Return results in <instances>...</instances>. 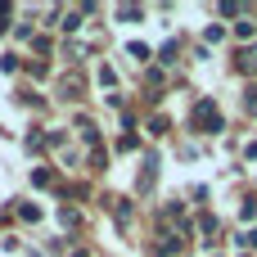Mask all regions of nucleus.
<instances>
[{"instance_id": "f03ea898", "label": "nucleus", "mask_w": 257, "mask_h": 257, "mask_svg": "<svg viewBox=\"0 0 257 257\" xmlns=\"http://www.w3.org/2000/svg\"><path fill=\"white\" fill-rule=\"evenodd\" d=\"M59 90H63V99H77V95L86 90V81H81V77L72 72V77H63V81H59Z\"/></svg>"}, {"instance_id": "20e7f679", "label": "nucleus", "mask_w": 257, "mask_h": 257, "mask_svg": "<svg viewBox=\"0 0 257 257\" xmlns=\"http://www.w3.org/2000/svg\"><path fill=\"white\" fill-rule=\"evenodd\" d=\"M167 126H172V122H167V117H149V131H154V136H163V131H167Z\"/></svg>"}, {"instance_id": "f257e3e1", "label": "nucleus", "mask_w": 257, "mask_h": 257, "mask_svg": "<svg viewBox=\"0 0 257 257\" xmlns=\"http://www.w3.org/2000/svg\"><path fill=\"white\" fill-rule=\"evenodd\" d=\"M194 126H203V131H221V113H217L212 99H203V104L194 108Z\"/></svg>"}, {"instance_id": "7ed1b4c3", "label": "nucleus", "mask_w": 257, "mask_h": 257, "mask_svg": "<svg viewBox=\"0 0 257 257\" xmlns=\"http://www.w3.org/2000/svg\"><path fill=\"white\" fill-rule=\"evenodd\" d=\"M239 72H257V54H253V50L239 54Z\"/></svg>"}, {"instance_id": "423d86ee", "label": "nucleus", "mask_w": 257, "mask_h": 257, "mask_svg": "<svg viewBox=\"0 0 257 257\" xmlns=\"http://www.w3.org/2000/svg\"><path fill=\"white\" fill-rule=\"evenodd\" d=\"M244 244H248V248H257V230H248V235H244Z\"/></svg>"}, {"instance_id": "39448f33", "label": "nucleus", "mask_w": 257, "mask_h": 257, "mask_svg": "<svg viewBox=\"0 0 257 257\" xmlns=\"http://www.w3.org/2000/svg\"><path fill=\"white\" fill-rule=\"evenodd\" d=\"M244 108H248V113H257V86L248 90V99H244Z\"/></svg>"}]
</instances>
